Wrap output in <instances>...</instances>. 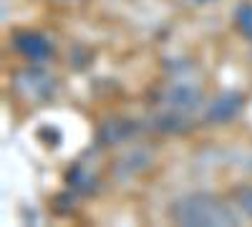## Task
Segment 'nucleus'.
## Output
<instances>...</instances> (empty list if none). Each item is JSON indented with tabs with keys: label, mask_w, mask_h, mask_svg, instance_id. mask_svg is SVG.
<instances>
[{
	"label": "nucleus",
	"mask_w": 252,
	"mask_h": 227,
	"mask_svg": "<svg viewBox=\"0 0 252 227\" xmlns=\"http://www.w3.org/2000/svg\"><path fill=\"white\" fill-rule=\"evenodd\" d=\"M172 217L177 225L184 227H229L237 225V215L232 212L229 204H224L220 197L197 192V195H187L174 202Z\"/></svg>",
	"instance_id": "obj_1"
},
{
	"label": "nucleus",
	"mask_w": 252,
	"mask_h": 227,
	"mask_svg": "<svg viewBox=\"0 0 252 227\" xmlns=\"http://www.w3.org/2000/svg\"><path fill=\"white\" fill-rule=\"evenodd\" d=\"M13 86L26 101H46L56 91V81L43 68L28 66L13 76Z\"/></svg>",
	"instance_id": "obj_2"
},
{
	"label": "nucleus",
	"mask_w": 252,
	"mask_h": 227,
	"mask_svg": "<svg viewBox=\"0 0 252 227\" xmlns=\"http://www.w3.org/2000/svg\"><path fill=\"white\" fill-rule=\"evenodd\" d=\"M164 104L169 106L174 114H189L202 106V89L192 81H177L166 89Z\"/></svg>",
	"instance_id": "obj_3"
},
{
	"label": "nucleus",
	"mask_w": 252,
	"mask_h": 227,
	"mask_svg": "<svg viewBox=\"0 0 252 227\" xmlns=\"http://www.w3.org/2000/svg\"><path fill=\"white\" fill-rule=\"evenodd\" d=\"M13 48L23 56L31 64H43L46 58H51L53 46L46 35H40L35 31H18L13 33Z\"/></svg>",
	"instance_id": "obj_4"
},
{
	"label": "nucleus",
	"mask_w": 252,
	"mask_h": 227,
	"mask_svg": "<svg viewBox=\"0 0 252 227\" xmlns=\"http://www.w3.org/2000/svg\"><path fill=\"white\" fill-rule=\"evenodd\" d=\"M242 104H245L242 94H237V91H222V94H217L212 101H209V106L204 111V119L212 121V124L232 121L242 111Z\"/></svg>",
	"instance_id": "obj_5"
},
{
	"label": "nucleus",
	"mask_w": 252,
	"mask_h": 227,
	"mask_svg": "<svg viewBox=\"0 0 252 227\" xmlns=\"http://www.w3.org/2000/svg\"><path fill=\"white\" fill-rule=\"evenodd\" d=\"M134 134V121L126 119H109L106 124H101L98 129V141L101 144H121Z\"/></svg>",
	"instance_id": "obj_6"
},
{
	"label": "nucleus",
	"mask_w": 252,
	"mask_h": 227,
	"mask_svg": "<svg viewBox=\"0 0 252 227\" xmlns=\"http://www.w3.org/2000/svg\"><path fill=\"white\" fill-rule=\"evenodd\" d=\"M68 184H71L73 190L89 195V192L96 190V177H94L86 167H83V164H76V167L68 172Z\"/></svg>",
	"instance_id": "obj_7"
},
{
	"label": "nucleus",
	"mask_w": 252,
	"mask_h": 227,
	"mask_svg": "<svg viewBox=\"0 0 252 227\" xmlns=\"http://www.w3.org/2000/svg\"><path fill=\"white\" fill-rule=\"evenodd\" d=\"M235 26L237 31L252 43V3H242L235 10Z\"/></svg>",
	"instance_id": "obj_8"
},
{
	"label": "nucleus",
	"mask_w": 252,
	"mask_h": 227,
	"mask_svg": "<svg viewBox=\"0 0 252 227\" xmlns=\"http://www.w3.org/2000/svg\"><path fill=\"white\" fill-rule=\"evenodd\" d=\"M235 202L240 204V210H242L245 215L252 217V187H250V184H245V187H237Z\"/></svg>",
	"instance_id": "obj_9"
},
{
	"label": "nucleus",
	"mask_w": 252,
	"mask_h": 227,
	"mask_svg": "<svg viewBox=\"0 0 252 227\" xmlns=\"http://www.w3.org/2000/svg\"><path fill=\"white\" fill-rule=\"evenodd\" d=\"M194 3H209V0H194Z\"/></svg>",
	"instance_id": "obj_10"
}]
</instances>
